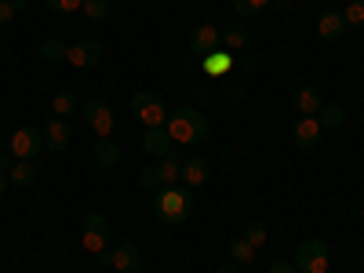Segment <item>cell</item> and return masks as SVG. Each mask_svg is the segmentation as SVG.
Instances as JSON below:
<instances>
[{"mask_svg": "<svg viewBox=\"0 0 364 273\" xmlns=\"http://www.w3.org/2000/svg\"><path fill=\"white\" fill-rule=\"evenodd\" d=\"M95 164H99V168H117V164H120V146H117L113 135L95 142Z\"/></svg>", "mask_w": 364, "mask_h": 273, "instance_id": "obj_17", "label": "cell"}, {"mask_svg": "<svg viewBox=\"0 0 364 273\" xmlns=\"http://www.w3.org/2000/svg\"><path fill=\"white\" fill-rule=\"evenodd\" d=\"M211 178V161L208 157H186L182 161V186L186 190H200Z\"/></svg>", "mask_w": 364, "mask_h": 273, "instance_id": "obj_9", "label": "cell"}, {"mask_svg": "<svg viewBox=\"0 0 364 273\" xmlns=\"http://www.w3.org/2000/svg\"><path fill=\"white\" fill-rule=\"evenodd\" d=\"M84 233H99V237H106V240H109L113 226H109V219H106V215H99V211H87V215H84Z\"/></svg>", "mask_w": 364, "mask_h": 273, "instance_id": "obj_26", "label": "cell"}, {"mask_svg": "<svg viewBox=\"0 0 364 273\" xmlns=\"http://www.w3.org/2000/svg\"><path fill=\"white\" fill-rule=\"evenodd\" d=\"M139 182H142L146 190H161V175H157V161L149 164V168H142V171H139Z\"/></svg>", "mask_w": 364, "mask_h": 273, "instance_id": "obj_29", "label": "cell"}, {"mask_svg": "<svg viewBox=\"0 0 364 273\" xmlns=\"http://www.w3.org/2000/svg\"><path fill=\"white\" fill-rule=\"evenodd\" d=\"M11 164H15V161H8V154H0V175H8Z\"/></svg>", "mask_w": 364, "mask_h": 273, "instance_id": "obj_36", "label": "cell"}, {"mask_svg": "<svg viewBox=\"0 0 364 273\" xmlns=\"http://www.w3.org/2000/svg\"><path fill=\"white\" fill-rule=\"evenodd\" d=\"M70 139H73V132L66 124V117H51L48 128H44V149H51V154H66Z\"/></svg>", "mask_w": 364, "mask_h": 273, "instance_id": "obj_8", "label": "cell"}, {"mask_svg": "<svg viewBox=\"0 0 364 273\" xmlns=\"http://www.w3.org/2000/svg\"><path fill=\"white\" fill-rule=\"evenodd\" d=\"M269 273H299L291 259H277V262H269Z\"/></svg>", "mask_w": 364, "mask_h": 273, "instance_id": "obj_34", "label": "cell"}, {"mask_svg": "<svg viewBox=\"0 0 364 273\" xmlns=\"http://www.w3.org/2000/svg\"><path fill=\"white\" fill-rule=\"evenodd\" d=\"M164 128L171 135V142H186V146H197L211 135V124H208V117L193 106H182V109H171L168 120H164Z\"/></svg>", "mask_w": 364, "mask_h": 273, "instance_id": "obj_1", "label": "cell"}, {"mask_svg": "<svg viewBox=\"0 0 364 273\" xmlns=\"http://www.w3.org/2000/svg\"><path fill=\"white\" fill-rule=\"evenodd\" d=\"M66 63H70V66H77V70H91V66H99V63H102V44H99V41H77V44H70Z\"/></svg>", "mask_w": 364, "mask_h": 273, "instance_id": "obj_7", "label": "cell"}, {"mask_svg": "<svg viewBox=\"0 0 364 273\" xmlns=\"http://www.w3.org/2000/svg\"><path fill=\"white\" fill-rule=\"evenodd\" d=\"M80 113H84V120H87V128L95 132L99 139H109V135H113L117 117H113V106H109V102H102V99H87V102L80 106Z\"/></svg>", "mask_w": 364, "mask_h": 273, "instance_id": "obj_6", "label": "cell"}, {"mask_svg": "<svg viewBox=\"0 0 364 273\" xmlns=\"http://www.w3.org/2000/svg\"><path fill=\"white\" fill-rule=\"evenodd\" d=\"M269 4H273V8H288V4H291V0H269Z\"/></svg>", "mask_w": 364, "mask_h": 273, "instance_id": "obj_38", "label": "cell"}, {"mask_svg": "<svg viewBox=\"0 0 364 273\" xmlns=\"http://www.w3.org/2000/svg\"><path fill=\"white\" fill-rule=\"evenodd\" d=\"M204 70L215 73V77H226V73L233 70V55H230V51H211V55H204Z\"/></svg>", "mask_w": 364, "mask_h": 273, "instance_id": "obj_20", "label": "cell"}, {"mask_svg": "<svg viewBox=\"0 0 364 273\" xmlns=\"http://www.w3.org/2000/svg\"><path fill=\"white\" fill-rule=\"evenodd\" d=\"M230 259L248 266V262L255 259V245H252V240H245V237H233V240H230Z\"/></svg>", "mask_w": 364, "mask_h": 273, "instance_id": "obj_24", "label": "cell"}, {"mask_svg": "<svg viewBox=\"0 0 364 273\" xmlns=\"http://www.w3.org/2000/svg\"><path fill=\"white\" fill-rule=\"evenodd\" d=\"M80 4H84V0H48V8L58 11V15H70V11H77Z\"/></svg>", "mask_w": 364, "mask_h": 273, "instance_id": "obj_32", "label": "cell"}, {"mask_svg": "<svg viewBox=\"0 0 364 273\" xmlns=\"http://www.w3.org/2000/svg\"><path fill=\"white\" fill-rule=\"evenodd\" d=\"M84 248H87L91 255H99V252H106V248H109V240H106V237H99V233H84Z\"/></svg>", "mask_w": 364, "mask_h": 273, "instance_id": "obj_30", "label": "cell"}, {"mask_svg": "<svg viewBox=\"0 0 364 273\" xmlns=\"http://www.w3.org/2000/svg\"><path fill=\"white\" fill-rule=\"evenodd\" d=\"M154 211H157L161 223L178 226V223L190 219V211H193V193H190L186 186H161L157 197H154Z\"/></svg>", "mask_w": 364, "mask_h": 273, "instance_id": "obj_2", "label": "cell"}, {"mask_svg": "<svg viewBox=\"0 0 364 273\" xmlns=\"http://www.w3.org/2000/svg\"><path fill=\"white\" fill-rule=\"evenodd\" d=\"M245 240H252L255 248H262L266 240H269V230H266V223H262V219H252V223L245 226Z\"/></svg>", "mask_w": 364, "mask_h": 273, "instance_id": "obj_28", "label": "cell"}, {"mask_svg": "<svg viewBox=\"0 0 364 273\" xmlns=\"http://www.w3.org/2000/svg\"><path fill=\"white\" fill-rule=\"evenodd\" d=\"M343 15H346V26H364V0H353Z\"/></svg>", "mask_w": 364, "mask_h": 273, "instance_id": "obj_31", "label": "cell"}, {"mask_svg": "<svg viewBox=\"0 0 364 273\" xmlns=\"http://www.w3.org/2000/svg\"><path fill=\"white\" fill-rule=\"evenodd\" d=\"M219 29L215 26H197V29H190V51L193 55H211V51H219Z\"/></svg>", "mask_w": 364, "mask_h": 273, "instance_id": "obj_12", "label": "cell"}, {"mask_svg": "<svg viewBox=\"0 0 364 273\" xmlns=\"http://www.w3.org/2000/svg\"><path fill=\"white\" fill-rule=\"evenodd\" d=\"M321 135H324V128H321L317 117H299L295 128H291V139H295L299 149H314L321 142Z\"/></svg>", "mask_w": 364, "mask_h": 273, "instance_id": "obj_10", "label": "cell"}, {"mask_svg": "<svg viewBox=\"0 0 364 273\" xmlns=\"http://www.w3.org/2000/svg\"><path fill=\"white\" fill-rule=\"evenodd\" d=\"M317 120H321V128H343L346 109H343L339 102H324V106H321V113H317Z\"/></svg>", "mask_w": 364, "mask_h": 273, "instance_id": "obj_21", "label": "cell"}, {"mask_svg": "<svg viewBox=\"0 0 364 273\" xmlns=\"http://www.w3.org/2000/svg\"><path fill=\"white\" fill-rule=\"evenodd\" d=\"M291 262H295V269H299V273H328V262H331V248L324 245V240L310 237V240H302V245L295 248Z\"/></svg>", "mask_w": 364, "mask_h": 273, "instance_id": "obj_3", "label": "cell"}, {"mask_svg": "<svg viewBox=\"0 0 364 273\" xmlns=\"http://www.w3.org/2000/svg\"><path fill=\"white\" fill-rule=\"evenodd\" d=\"M219 37H223V44H226L230 51H240V48L248 44V29L240 26V22H230V26L219 29Z\"/></svg>", "mask_w": 364, "mask_h": 273, "instance_id": "obj_19", "label": "cell"}, {"mask_svg": "<svg viewBox=\"0 0 364 273\" xmlns=\"http://www.w3.org/2000/svg\"><path fill=\"white\" fill-rule=\"evenodd\" d=\"M132 117L146 128H161L168 120V109H164V99L154 95V91H135L132 95Z\"/></svg>", "mask_w": 364, "mask_h": 273, "instance_id": "obj_4", "label": "cell"}, {"mask_svg": "<svg viewBox=\"0 0 364 273\" xmlns=\"http://www.w3.org/2000/svg\"><path fill=\"white\" fill-rule=\"evenodd\" d=\"M215 273H240L237 266H223V269H215Z\"/></svg>", "mask_w": 364, "mask_h": 273, "instance_id": "obj_39", "label": "cell"}, {"mask_svg": "<svg viewBox=\"0 0 364 273\" xmlns=\"http://www.w3.org/2000/svg\"><path fill=\"white\" fill-rule=\"evenodd\" d=\"M95 262H99V266H113V248L99 252V255H95Z\"/></svg>", "mask_w": 364, "mask_h": 273, "instance_id": "obj_35", "label": "cell"}, {"mask_svg": "<svg viewBox=\"0 0 364 273\" xmlns=\"http://www.w3.org/2000/svg\"><path fill=\"white\" fill-rule=\"evenodd\" d=\"M11 4H15V11H26V8H29V0H11Z\"/></svg>", "mask_w": 364, "mask_h": 273, "instance_id": "obj_37", "label": "cell"}, {"mask_svg": "<svg viewBox=\"0 0 364 273\" xmlns=\"http://www.w3.org/2000/svg\"><path fill=\"white\" fill-rule=\"evenodd\" d=\"M8 182H11V186H18V190H29L37 182V164L33 161H15L11 171H8Z\"/></svg>", "mask_w": 364, "mask_h": 273, "instance_id": "obj_16", "label": "cell"}, {"mask_svg": "<svg viewBox=\"0 0 364 273\" xmlns=\"http://www.w3.org/2000/svg\"><path fill=\"white\" fill-rule=\"evenodd\" d=\"M15 15H18V11H15V4H11V0H0V26H8Z\"/></svg>", "mask_w": 364, "mask_h": 273, "instance_id": "obj_33", "label": "cell"}, {"mask_svg": "<svg viewBox=\"0 0 364 273\" xmlns=\"http://www.w3.org/2000/svg\"><path fill=\"white\" fill-rule=\"evenodd\" d=\"M80 11H84L91 22H106V18L113 15V4H109V0H84Z\"/></svg>", "mask_w": 364, "mask_h": 273, "instance_id": "obj_25", "label": "cell"}, {"mask_svg": "<svg viewBox=\"0 0 364 273\" xmlns=\"http://www.w3.org/2000/svg\"><path fill=\"white\" fill-rule=\"evenodd\" d=\"M4 186H8V175H0V197H4Z\"/></svg>", "mask_w": 364, "mask_h": 273, "instance_id": "obj_40", "label": "cell"}, {"mask_svg": "<svg viewBox=\"0 0 364 273\" xmlns=\"http://www.w3.org/2000/svg\"><path fill=\"white\" fill-rule=\"evenodd\" d=\"M142 154L154 157V161H161V157L171 154V135H168L164 124H161V128H146V135H142Z\"/></svg>", "mask_w": 364, "mask_h": 273, "instance_id": "obj_11", "label": "cell"}, {"mask_svg": "<svg viewBox=\"0 0 364 273\" xmlns=\"http://www.w3.org/2000/svg\"><path fill=\"white\" fill-rule=\"evenodd\" d=\"M266 4H269V0H230V8H233L240 18H255V15H262Z\"/></svg>", "mask_w": 364, "mask_h": 273, "instance_id": "obj_27", "label": "cell"}, {"mask_svg": "<svg viewBox=\"0 0 364 273\" xmlns=\"http://www.w3.org/2000/svg\"><path fill=\"white\" fill-rule=\"evenodd\" d=\"M157 175H161V186H178L182 182V161L178 157H161L157 161Z\"/></svg>", "mask_w": 364, "mask_h": 273, "instance_id": "obj_18", "label": "cell"}, {"mask_svg": "<svg viewBox=\"0 0 364 273\" xmlns=\"http://www.w3.org/2000/svg\"><path fill=\"white\" fill-rule=\"evenodd\" d=\"M80 106H77V95L66 87V91H55V99H51V113L55 117H70V113H77Z\"/></svg>", "mask_w": 364, "mask_h": 273, "instance_id": "obj_22", "label": "cell"}, {"mask_svg": "<svg viewBox=\"0 0 364 273\" xmlns=\"http://www.w3.org/2000/svg\"><path fill=\"white\" fill-rule=\"evenodd\" d=\"M113 266L120 273H142L146 259H142V252L135 245H120V248H113Z\"/></svg>", "mask_w": 364, "mask_h": 273, "instance_id": "obj_14", "label": "cell"}, {"mask_svg": "<svg viewBox=\"0 0 364 273\" xmlns=\"http://www.w3.org/2000/svg\"><path fill=\"white\" fill-rule=\"evenodd\" d=\"M8 149H11V157H15V161H33L41 149H44V132L33 128V124H22V128L11 132Z\"/></svg>", "mask_w": 364, "mask_h": 273, "instance_id": "obj_5", "label": "cell"}, {"mask_svg": "<svg viewBox=\"0 0 364 273\" xmlns=\"http://www.w3.org/2000/svg\"><path fill=\"white\" fill-rule=\"evenodd\" d=\"M41 55H44V63H66L70 48H66V41H58V37H48V41L41 44Z\"/></svg>", "mask_w": 364, "mask_h": 273, "instance_id": "obj_23", "label": "cell"}, {"mask_svg": "<svg viewBox=\"0 0 364 273\" xmlns=\"http://www.w3.org/2000/svg\"><path fill=\"white\" fill-rule=\"evenodd\" d=\"M346 15L343 11H324L321 18H317V33H321V41H339L343 33H346Z\"/></svg>", "mask_w": 364, "mask_h": 273, "instance_id": "obj_15", "label": "cell"}, {"mask_svg": "<svg viewBox=\"0 0 364 273\" xmlns=\"http://www.w3.org/2000/svg\"><path fill=\"white\" fill-rule=\"evenodd\" d=\"M321 106H324V95H321L317 84H306V87L295 91V109H299V117H317Z\"/></svg>", "mask_w": 364, "mask_h": 273, "instance_id": "obj_13", "label": "cell"}]
</instances>
